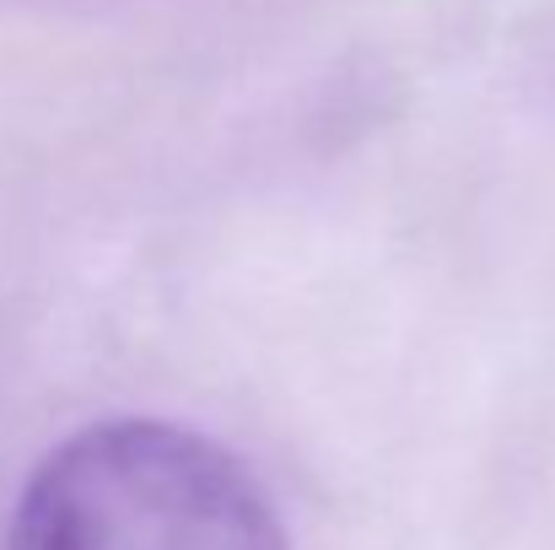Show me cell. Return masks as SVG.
Listing matches in <instances>:
<instances>
[{
  "mask_svg": "<svg viewBox=\"0 0 555 550\" xmlns=\"http://www.w3.org/2000/svg\"><path fill=\"white\" fill-rule=\"evenodd\" d=\"M5 550H286L259 481L173 421H98L22 486Z\"/></svg>",
  "mask_w": 555,
  "mask_h": 550,
  "instance_id": "6da1fadb",
  "label": "cell"
}]
</instances>
